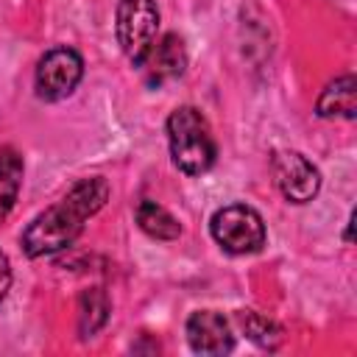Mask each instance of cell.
Here are the masks:
<instances>
[{"instance_id": "cell-5", "label": "cell", "mask_w": 357, "mask_h": 357, "mask_svg": "<svg viewBox=\"0 0 357 357\" xmlns=\"http://www.w3.org/2000/svg\"><path fill=\"white\" fill-rule=\"evenodd\" d=\"M84 75V59L73 47H53L36 64V95L42 100H61L73 95Z\"/></svg>"}, {"instance_id": "cell-8", "label": "cell", "mask_w": 357, "mask_h": 357, "mask_svg": "<svg viewBox=\"0 0 357 357\" xmlns=\"http://www.w3.org/2000/svg\"><path fill=\"white\" fill-rule=\"evenodd\" d=\"M156 47L148 50L145 61L139 67H145V78L151 86H159L165 81H173L184 73L187 67V50H184V42L181 36L176 33H165L159 42H153Z\"/></svg>"}, {"instance_id": "cell-6", "label": "cell", "mask_w": 357, "mask_h": 357, "mask_svg": "<svg viewBox=\"0 0 357 357\" xmlns=\"http://www.w3.org/2000/svg\"><path fill=\"white\" fill-rule=\"evenodd\" d=\"M273 176H276V187L290 204H307L321 190L318 167L296 151H279L273 156Z\"/></svg>"}, {"instance_id": "cell-2", "label": "cell", "mask_w": 357, "mask_h": 357, "mask_svg": "<svg viewBox=\"0 0 357 357\" xmlns=\"http://www.w3.org/2000/svg\"><path fill=\"white\" fill-rule=\"evenodd\" d=\"M167 142L173 165L187 176H201L215 165L218 145L206 117L195 106H178L167 117Z\"/></svg>"}, {"instance_id": "cell-13", "label": "cell", "mask_w": 357, "mask_h": 357, "mask_svg": "<svg viewBox=\"0 0 357 357\" xmlns=\"http://www.w3.org/2000/svg\"><path fill=\"white\" fill-rule=\"evenodd\" d=\"M234 324H237L240 332H243L251 343H257L259 349L273 351V349L282 343V329H279V324H273L271 318H265V315H259V312H254V310H240V312H234Z\"/></svg>"}, {"instance_id": "cell-4", "label": "cell", "mask_w": 357, "mask_h": 357, "mask_svg": "<svg viewBox=\"0 0 357 357\" xmlns=\"http://www.w3.org/2000/svg\"><path fill=\"white\" fill-rule=\"evenodd\" d=\"M159 8L153 0H117V42L131 64H142L156 42Z\"/></svg>"}, {"instance_id": "cell-10", "label": "cell", "mask_w": 357, "mask_h": 357, "mask_svg": "<svg viewBox=\"0 0 357 357\" xmlns=\"http://www.w3.org/2000/svg\"><path fill=\"white\" fill-rule=\"evenodd\" d=\"M109 312H112V304H109V296L103 287L84 290L78 298V332H81V337L86 340V337L98 335L106 326Z\"/></svg>"}, {"instance_id": "cell-12", "label": "cell", "mask_w": 357, "mask_h": 357, "mask_svg": "<svg viewBox=\"0 0 357 357\" xmlns=\"http://www.w3.org/2000/svg\"><path fill=\"white\" fill-rule=\"evenodd\" d=\"M137 223L139 229L153 240H176L181 234V223L156 201L142 198L137 206Z\"/></svg>"}, {"instance_id": "cell-9", "label": "cell", "mask_w": 357, "mask_h": 357, "mask_svg": "<svg viewBox=\"0 0 357 357\" xmlns=\"http://www.w3.org/2000/svg\"><path fill=\"white\" fill-rule=\"evenodd\" d=\"M315 112H318V117H326V120H335V117L354 120V114H357V81H354V75H340V78L329 81L326 89L321 92L318 103H315Z\"/></svg>"}, {"instance_id": "cell-14", "label": "cell", "mask_w": 357, "mask_h": 357, "mask_svg": "<svg viewBox=\"0 0 357 357\" xmlns=\"http://www.w3.org/2000/svg\"><path fill=\"white\" fill-rule=\"evenodd\" d=\"M8 287H11V262H8V257H6V251L0 248V301L6 298V293H8Z\"/></svg>"}, {"instance_id": "cell-3", "label": "cell", "mask_w": 357, "mask_h": 357, "mask_svg": "<svg viewBox=\"0 0 357 357\" xmlns=\"http://www.w3.org/2000/svg\"><path fill=\"white\" fill-rule=\"evenodd\" d=\"M209 231L215 243L229 254H254L265 245V223L257 209L245 204H229L218 209L209 220Z\"/></svg>"}, {"instance_id": "cell-11", "label": "cell", "mask_w": 357, "mask_h": 357, "mask_svg": "<svg viewBox=\"0 0 357 357\" xmlns=\"http://www.w3.org/2000/svg\"><path fill=\"white\" fill-rule=\"evenodd\" d=\"M22 156L6 145L0 148V223L8 218V212L17 204L20 187H22Z\"/></svg>"}, {"instance_id": "cell-7", "label": "cell", "mask_w": 357, "mask_h": 357, "mask_svg": "<svg viewBox=\"0 0 357 357\" xmlns=\"http://www.w3.org/2000/svg\"><path fill=\"white\" fill-rule=\"evenodd\" d=\"M187 340L195 354L220 357L234 349V329L223 312L198 310L187 318Z\"/></svg>"}, {"instance_id": "cell-1", "label": "cell", "mask_w": 357, "mask_h": 357, "mask_svg": "<svg viewBox=\"0 0 357 357\" xmlns=\"http://www.w3.org/2000/svg\"><path fill=\"white\" fill-rule=\"evenodd\" d=\"M109 184L100 176L81 178L59 204L47 206L22 231V251L28 257H45L67 248L86 226V220L106 204Z\"/></svg>"}]
</instances>
